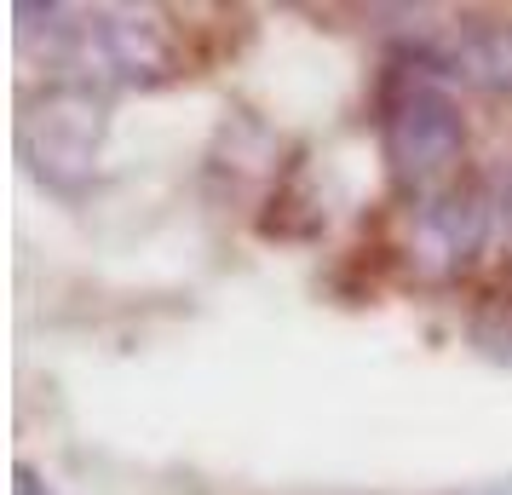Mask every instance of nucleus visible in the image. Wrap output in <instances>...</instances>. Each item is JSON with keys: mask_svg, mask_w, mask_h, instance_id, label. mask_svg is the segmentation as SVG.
Wrapping results in <instances>:
<instances>
[{"mask_svg": "<svg viewBox=\"0 0 512 495\" xmlns=\"http://www.w3.org/2000/svg\"><path fill=\"white\" fill-rule=\"evenodd\" d=\"M380 150H386L392 179L420 202L461 185L455 173L466 162V121L461 104L438 87V70L386 87V98H380Z\"/></svg>", "mask_w": 512, "mask_h": 495, "instance_id": "nucleus-1", "label": "nucleus"}, {"mask_svg": "<svg viewBox=\"0 0 512 495\" xmlns=\"http://www.w3.org/2000/svg\"><path fill=\"white\" fill-rule=\"evenodd\" d=\"M110 133V110L87 81H58L41 98H29L18 116V156L29 162V173L58 196L87 190V179L98 173V150Z\"/></svg>", "mask_w": 512, "mask_h": 495, "instance_id": "nucleus-2", "label": "nucleus"}, {"mask_svg": "<svg viewBox=\"0 0 512 495\" xmlns=\"http://www.w3.org/2000/svg\"><path fill=\"white\" fill-rule=\"evenodd\" d=\"M81 41H87V58L98 70L110 81H127V87H156V81H173L185 70L179 35L162 12H133V6L98 12L93 24H81Z\"/></svg>", "mask_w": 512, "mask_h": 495, "instance_id": "nucleus-3", "label": "nucleus"}, {"mask_svg": "<svg viewBox=\"0 0 512 495\" xmlns=\"http://www.w3.org/2000/svg\"><path fill=\"white\" fill-rule=\"evenodd\" d=\"M489 219H495V202L472 179L426 196L415 208V260L426 271H438V277L466 271L478 260V248L489 242Z\"/></svg>", "mask_w": 512, "mask_h": 495, "instance_id": "nucleus-4", "label": "nucleus"}, {"mask_svg": "<svg viewBox=\"0 0 512 495\" xmlns=\"http://www.w3.org/2000/svg\"><path fill=\"white\" fill-rule=\"evenodd\" d=\"M438 75H455L478 93L512 98V24H472L461 29L438 58Z\"/></svg>", "mask_w": 512, "mask_h": 495, "instance_id": "nucleus-5", "label": "nucleus"}, {"mask_svg": "<svg viewBox=\"0 0 512 495\" xmlns=\"http://www.w3.org/2000/svg\"><path fill=\"white\" fill-rule=\"evenodd\" d=\"M472 340H478L484 352H495V357H512V288L489 294L484 306H478V317H472Z\"/></svg>", "mask_w": 512, "mask_h": 495, "instance_id": "nucleus-6", "label": "nucleus"}, {"mask_svg": "<svg viewBox=\"0 0 512 495\" xmlns=\"http://www.w3.org/2000/svg\"><path fill=\"white\" fill-rule=\"evenodd\" d=\"M18 495H41V478H35V467H18Z\"/></svg>", "mask_w": 512, "mask_h": 495, "instance_id": "nucleus-7", "label": "nucleus"}, {"mask_svg": "<svg viewBox=\"0 0 512 495\" xmlns=\"http://www.w3.org/2000/svg\"><path fill=\"white\" fill-rule=\"evenodd\" d=\"M466 495H512V478H501V484H478V490H466Z\"/></svg>", "mask_w": 512, "mask_h": 495, "instance_id": "nucleus-8", "label": "nucleus"}, {"mask_svg": "<svg viewBox=\"0 0 512 495\" xmlns=\"http://www.w3.org/2000/svg\"><path fill=\"white\" fill-rule=\"evenodd\" d=\"M501 219H507V231H512V179H507V190H501Z\"/></svg>", "mask_w": 512, "mask_h": 495, "instance_id": "nucleus-9", "label": "nucleus"}]
</instances>
